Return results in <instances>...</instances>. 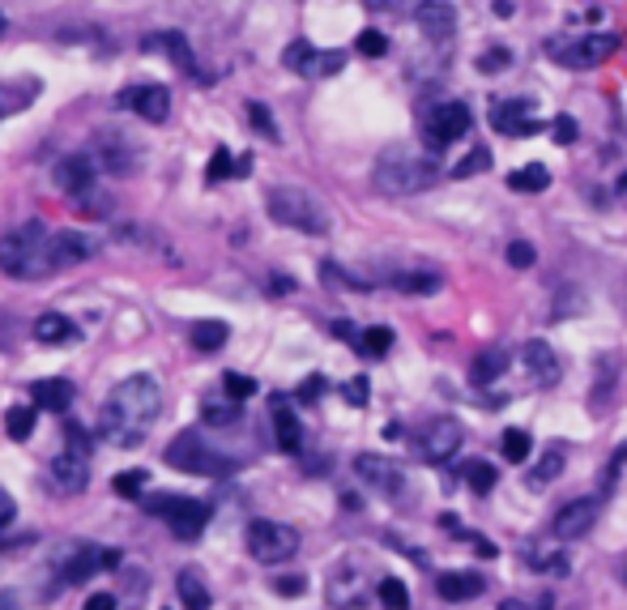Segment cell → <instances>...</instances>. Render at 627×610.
<instances>
[{
    "label": "cell",
    "mask_w": 627,
    "mask_h": 610,
    "mask_svg": "<svg viewBox=\"0 0 627 610\" xmlns=\"http://www.w3.org/2000/svg\"><path fill=\"white\" fill-rule=\"evenodd\" d=\"M564 465H568V453H564V448H559V444H551V448H546V453L538 457V465H534V470H529V478H525V483L534 487V491L551 487L555 478L564 474Z\"/></svg>",
    "instance_id": "cell-25"
},
{
    "label": "cell",
    "mask_w": 627,
    "mask_h": 610,
    "mask_svg": "<svg viewBox=\"0 0 627 610\" xmlns=\"http://www.w3.org/2000/svg\"><path fill=\"white\" fill-rule=\"evenodd\" d=\"M120 564V555L116 551H99V547H77L69 559H64V581L69 585H86L94 572H107V568H116Z\"/></svg>",
    "instance_id": "cell-16"
},
{
    "label": "cell",
    "mask_w": 627,
    "mask_h": 610,
    "mask_svg": "<svg viewBox=\"0 0 627 610\" xmlns=\"http://www.w3.org/2000/svg\"><path fill=\"white\" fill-rule=\"evenodd\" d=\"M5 26H9V22H5V13H0V39H5Z\"/></svg>",
    "instance_id": "cell-56"
},
{
    "label": "cell",
    "mask_w": 627,
    "mask_h": 610,
    "mask_svg": "<svg viewBox=\"0 0 627 610\" xmlns=\"http://www.w3.org/2000/svg\"><path fill=\"white\" fill-rule=\"evenodd\" d=\"M342 397L350 401V406H367V397H372V384H367V376H355L342 384Z\"/></svg>",
    "instance_id": "cell-47"
},
{
    "label": "cell",
    "mask_w": 627,
    "mask_h": 610,
    "mask_svg": "<svg viewBox=\"0 0 627 610\" xmlns=\"http://www.w3.org/2000/svg\"><path fill=\"white\" fill-rule=\"evenodd\" d=\"M13 517H18V504H13V495H9L5 487H0V529H5Z\"/></svg>",
    "instance_id": "cell-53"
},
{
    "label": "cell",
    "mask_w": 627,
    "mask_h": 610,
    "mask_svg": "<svg viewBox=\"0 0 627 610\" xmlns=\"http://www.w3.org/2000/svg\"><path fill=\"white\" fill-rule=\"evenodd\" d=\"M355 474L363 478L372 491H384V495H393L401 483H406V474H401V465L389 461V457H376V453H363L355 457Z\"/></svg>",
    "instance_id": "cell-17"
},
{
    "label": "cell",
    "mask_w": 627,
    "mask_h": 610,
    "mask_svg": "<svg viewBox=\"0 0 627 610\" xmlns=\"http://www.w3.org/2000/svg\"><path fill=\"white\" fill-rule=\"evenodd\" d=\"M47 239L52 231L43 222H22L0 235V274L18 278V282H35L52 274V256H47Z\"/></svg>",
    "instance_id": "cell-2"
},
{
    "label": "cell",
    "mask_w": 627,
    "mask_h": 610,
    "mask_svg": "<svg viewBox=\"0 0 627 610\" xmlns=\"http://www.w3.org/2000/svg\"><path fill=\"white\" fill-rule=\"evenodd\" d=\"M320 393H325V376H308V380L299 384V393H295V397H299V401H308V406H312V401H316Z\"/></svg>",
    "instance_id": "cell-51"
},
{
    "label": "cell",
    "mask_w": 627,
    "mask_h": 610,
    "mask_svg": "<svg viewBox=\"0 0 627 610\" xmlns=\"http://www.w3.org/2000/svg\"><path fill=\"white\" fill-rule=\"evenodd\" d=\"M188 337H192V346L197 350H222L227 346V337H231V325L227 320H197Z\"/></svg>",
    "instance_id": "cell-31"
},
{
    "label": "cell",
    "mask_w": 627,
    "mask_h": 610,
    "mask_svg": "<svg viewBox=\"0 0 627 610\" xmlns=\"http://www.w3.org/2000/svg\"><path fill=\"white\" fill-rule=\"evenodd\" d=\"M273 444L282 448V453H299L303 448V427L295 419V410H291V401L286 397H273Z\"/></svg>",
    "instance_id": "cell-20"
},
{
    "label": "cell",
    "mask_w": 627,
    "mask_h": 610,
    "mask_svg": "<svg viewBox=\"0 0 627 610\" xmlns=\"http://www.w3.org/2000/svg\"><path fill=\"white\" fill-rule=\"evenodd\" d=\"M465 440V431L457 419H436L427 427V436H423V457L431 465H444V461H453L457 457V448Z\"/></svg>",
    "instance_id": "cell-15"
},
{
    "label": "cell",
    "mask_w": 627,
    "mask_h": 610,
    "mask_svg": "<svg viewBox=\"0 0 627 610\" xmlns=\"http://www.w3.org/2000/svg\"><path fill=\"white\" fill-rule=\"evenodd\" d=\"M47 256H52V274L56 269H69V265H82L86 256H94V239L86 231H52Z\"/></svg>",
    "instance_id": "cell-14"
},
{
    "label": "cell",
    "mask_w": 627,
    "mask_h": 610,
    "mask_svg": "<svg viewBox=\"0 0 627 610\" xmlns=\"http://www.w3.org/2000/svg\"><path fill=\"white\" fill-rule=\"evenodd\" d=\"M282 60H286V69L299 73V77H333V73H342L346 52H320V47H312L308 39H295L282 52Z\"/></svg>",
    "instance_id": "cell-11"
},
{
    "label": "cell",
    "mask_w": 627,
    "mask_h": 610,
    "mask_svg": "<svg viewBox=\"0 0 627 610\" xmlns=\"http://www.w3.org/2000/svg\"><path fill=\"white\" fill-rule=\"evenodd\" d=\"M5 427H9L13 440H26L30 431H35V406H13V410L5 414Z\"/></svg>",
    "instance_id": "cell-39"
},
{
    "label": "cell",
    "mask_w": 627,
    "mask_h": 610,
    "mask_svg": "<svg viewBox=\"0 0 627 610\" xmlns=\"http://www.w3.org/2000/svg\"><path fill=\"white\" fill-rule=\"evenodd\" d=\"M163 457H167V465H175V470H184V474H227L231 470V461L218 457L197 431H180V436L167 444Z\"/></svg>",
    "instance_id": "cell-7"
},
{
    "label": "cell",
    "mask_w": 627,
    "mask_h": 610,
    "mask_svg": "<svg viewBox=\"0 0 627 610\" xmlns=\"http://www.w3.org/2000/svg\"><path fill=\"white\" fill-rule=\"evenodd\" d=\"M64 444H69V448H64V453H69V457H77V461H86L90 457V436H86V431L82 427H64Z\"/></svg>",
    "instance_id": "cell-46"
},
{
    "label": "cell",
    "mask_w": 627,
    "mask_h": 610,
    "mask_svg": "<svg viewBox=\"0 0 627 610\" xmlns=\"http://www.w3.org/2000/svg\"><path fill=\"white\" fill-rule=\"evenodd\" d=\"M500 448H504V457H508L512 465L529 461V436H525L521 427H508V431H504V440H500Z\"/></svg>",
    "instance_id": "cell-40"
},
{
    "label": "cell",
    "mask_w": 627,
    "mask_h": 610,
    "mask_svg": "<svg viewBox=\"0 0 627 610\" xmlns=\"http://www.w3.org/2000/svg\"><path fill=\"white\" fill-rule=\"evenodd\" d=\"M5 111H9V107H5V103H0V116H5Z\"/></svg>",
    "instance_id": "cell-57"
},
{
    "label": "cell",
    "mask_w": 627,
    "mask_h": 610,
    "mask_svg": "<svg viewBox=\"0 0 627 610\" xmlns=\"http://www.w3.org/2000/svg\"><path fill=\"white\" fill-rule=\"evenodd\" d=\"M35 342L39 346H69V342H77V325L60 312H47L35 320Z\"/></svg>",
    "instance_id": "cell-24"
},
{
    "label": "cell",
    "mask_w": 627,
    "mask_h": 610,
    "mask_svg": "<svg viewBox=\"0 0 627 610\" xmlns=\"http://www.w3.org/2000/svg\"><path fill=\"white\" fill-rule=\"evenodd\" d=\"M94 171H99V163H94L90 154H69V158H60V167H56V184L77 201V197H86V192H94Z\"/></svg>",
    "instance_id": "cell-18"
},
{
    "label": "cell",
    "mask_w": 627,
    "mask_h": 610,
    "mask_svg": "<svg viewBox=\"0 0 627 610\" xmlns=\"http://www.w3.org/2000/svg\"><path fill=\"white\" fill-rule=\"evenodd\" d=\"M598 512H602V504L598 500H572V504H564L555 512V538L559 542H572V538H585L593 525H598Z\"/></svg>",
    "instance_id": "cell-13"
},
{
    "label": "cell",
    "mask_w": 627,
    "mask_h": 610,
    "mask_svg": "<svg viewBox=\"0 0 627 610\" xmlns=\"http://www.w3.org/2000/svg\"><path fill=\"white\" fill-rule=\"evenodd\" d=\"M120 107L128 111H137L141 120H150V124H163L167 120V111H171V90L167 86H158V82H146V86H128L120 90Z\"/></svg>",
    "instance_id": "cell-12"
},
{
    "label": "cell",
    "mask_w": 627,
    "mask_h": 610,
    "mask_svg": "<svg viewBox=\"0 0 627 610\" xmlns=\"http://www.w3.org/2000/svg\"><path fill=\"white\" fill-rule=\"evenodd\" d=\"M440 180L436 163L427 154H414V150H389L376 163V188L389 192V197H414Z\"/></svg>",
    "instance_id": "cell-4"
},
{
    "label": "cell",
    "mask_w": 627,
    "mask_h": 610,
    "mask_svg": "<svg viewBox=\"0 0 627 610\" xmlns=\"http://www.w3.org/2000/svg\"><path fill=\"white\" fill-rule=\"evenodd\" d=\"M508 188L512 192H542V188H551V171H546L542 163H529V167L508 175Z\"/></svg>",
    "instance_id": "cell-33"
},
{
    "label": "cell",
    "mask_w": 627,
    "mask_h": 610,
    "mask_svg": "<svg viewBox=\"0 0 627 610\" xmlns=\"http://www.w3.org/2000/svg\"><path fill=\"white\" fill-rule=\"evenodd\" d=\"M414 13H418V22H423L427 30H436V35H448V30L457 26L453 5H418Z\"/></svg>",
    "instance_id": "cell-34"
},
{
    "label": "cell",
    "mask_w": 627,
    "mask_h": 610,
    "mask_svg": "<svg viewBox=\"0 0 627 610\" xmlns=\"http://www.w3.org/2000/svg\"><path fill=\"white\" fill-rule=\"evenodd\" d=\"M146 512L163 517L180 542H197L201 529L209 525V517H214V508H209L205 500H192V495H158V500L146 504Z\"/></svg>",
    "instance_id": "cell-5"
},
{
    "label": "cell",
    "mask_w": 627,
    "mask_h": 610,
    "mask_svg": "<svg viewBox=\"0 0 627 610\" xmlns=\"http://www.w3.org/2000/svg\"><path fill=\"white\" fill-rule=\"evenodd\" d=\"M329 602H333V606H342V610L363 606V576H355V572H337L333 581H329Z\"/></svg>",
    "instance_id": "cell-27"
},
{
    "label": "cell",
    "mask_w": 627,
    "mask_h": 610,
    "mask_svg": "<svg viewBox=\"0 0 627 610\" xmlns=\"http://www.w3.org/2000/svg\"><path fill=\"white\" fill-rule=\"evenodd\" d=\"M30 401H35V410L64 414L73 406V384L69 380H35L30 384Z\"/></svg>",
    "instance_id": "cell-23"
},
{
    "label": "cell",
    "mask_w": 627,
    "mask_h": 610,
    "mask_svg": "<svg viewBox=\"0 0 627 610\" xmlns=\"http://www.w3.org/2000/svg\"><path fill=\"white\" fill-rule=\"evenodd\" d=\"M504 367H508V350H504V346H487L482 355H474L470 380H474V384H491V380L504 376Z\"/></svg>",
    "instance_id": "cell-26"
},
{
    "label": "cell",
    "mask_w": 627,
    "mask_h": 610,
    "mask_svg": "<svg viewBox=\"0 0 627 610\" xmlns=\"http://www.w3.org/2000/svg\"><path fill=\"white\" fill-rule=\"evenodd\" d=\"M82 610H116V598H111V593H94Z\"/></svg>",
    "instance_id": "cell-54"
},
{
    "label": "cell",
    "mask_w": 627,
    "mask_h": 610,
    "mask_svg": "<svg viewBox=\"0 0 627 610\" xmlns=\"http://www.w3.org/2000/svg\"><path fill=\"white\" fill-rule=\"evenodd\" d=\"M141 47H146V52H154V47H163V52H171V60L180 64L184 73L201 77V73H197V56H192V47H188V39L180 35V30H163V35H146V39H141Z\"/></svg>",
    "instance_id": "cell-22"
},
{
    "label": "cell",
    "mask_w": 627,
    "mask_h": 610,
    "mask_svg": "<svg viewBox=\"0 0 627 610\" xmlns=\"http://www.w3.org/2000/svg\"><path fill=\"white\" fill-rule=\"evenodd\" d=\"M525 372L529 380L538 384V389H551V384H559V355L551 350V342H542V337H534V342H525Z\"/></svg>",
    "instance_id": "cell-19"
},
{
    "label": "cell",
    "mask_w": 627,
    "mask_h": 610,
    "mask_svg": "<svg viewBox=\"0 0 627 610\" xmlns=\"http://www.w3.org/2000/svg\"><path fill=\"white\" fill-rule=\"evenodd\" d=\"M239 414H244V406H239V401H227V397H222V401H205V406H201V419L209 427H227V423L239 419Z\"/></svg>",
    "instance_id": "cell-35"
},
{
    "label": "cell",
    "mask_w": 627,
    "mask_h": 610,
    "mask_svg": "<svg viewBox=\"0 0 627 610\" xmlns=\"http://www.w3.org/2000/svg\"><path fill=\"white\" fill-rule=\"evenodd\" d=\"M146 483H150L146 470H124L111 487H116V495H124V500H133V495H141V487H146Z\"/></svg>",
    "instance_id": "cell-44"
},
{
    "label": "cell",
    "mask_w": 627,
    "mask_h": 610,
    "mask_svg": "<svg viewBox=\"0 0 627 610\" xmlns=\"http://www.w3.org/2000/svg\"><path fill=\"white\" fill-rule=\"evenodd\" d=\"M474 124L470 116V107L465 103H440V107H431V116L423 120V141H427V150H448L453 141L465 137V128Z\"/></svg>",
    "instance_id": "cell-9"
},
{
    "label": "cell",
    "mask_w": 627,
    "mask_h": 610,
    "mask_svg": "<svg viewBox=\"0 0 627 610\" xmlns=\"http://www.w3.org/2000/svg\"><path fill=\"white\" fill-rule=\"evenodd\" d=\"M551 137H555V146H572V141H576V120L572 116H555Z\"/></svg>",
    "instance_id": "cell-49"
},
{
    "label": "cell",
    "mask_w": 627,
    "mask_h": 610,
    "mask_svg": "<svg viewBox=\"0 0 627 610\" xmlns=\"http://www.w3.org/2000/svg\"><path fill=\"white\" fill-rule=\"evenodd\" d=\"M273 589L286 593V598H295V593L308 589V581H303V576H282V581H273Z\"/></svg>",
    "instance_id": "cell-52"
},
{
    "label": "cell",
    "mask_w": 627,
    "mask_h": 610,
    "mask_svg": "<svg viewBox=\"0 0 627 610\" xmlns=\"http://www.w3.org/2000/svg\"><path fill=\"white\" fill-rule=\"evenodd\" d=\"M380 593V606H389V610H410V589L397 581V576H384V581L376 585Z\"/></svg>",
    "instance_id": "cell-37"
},
{
    "label": "cell",
    "mask_w": 627,
    "mask_h": 610,
    "mask_svg": "<svg viewBox=\"0 0 627 610\" xmlns=\"http://www.w3.org/2000/svg\"><path fill=\"white\" fill-rule=\"evenodd\" d=\"M389 346H393V329L389 325H372V329L355 333V350L363 359H384V355H389Z\"/></svg>",
    "instance_id": "cell-30"
},
{
    "label": "cell",
    "mask_w": 627,
    "mask_h": 610,
    "mask_svg": "<svg viewBox=\"0 0 627 610\" xmlns=\"http://www.w3.org/2000/svg\"><path fill=\"white\" fill-rule=\"evenodd\" d=\"M355 52H359V56H372V60H380L384 52H389V39H384L380 30H363V35L355 39Z\"/></svg>",
    "instance_id": "cell-45"
},
{
    "label": "cell",
    "mask_w": 627,
    "mask_h": 610,
    "mask_svg": "<svg viewBox=\"0 0 627 610\" xmlns=\"http://www.w3.org/2000/svg\"><path fill=\"white\" fill-rule=\"evenodd\" d=\"M265 210L278 227H291V231H303V235H329V227H333L329 210L308 188H273L265 197Z\"/></svg>",
    "instance_id": "cell-3"
},
{
    "label": "cell",
    "mask_w": 627,
    "mask_h": 610,
    "mask_svg": "<svg viewBox=\"0 0 627 610\" xmlns=\"http://www.w3.org/2000/svg\"><path fill=\"white\" fill-rule=\"evenodd\" d=\"M0 610H22L18 606V593H0Z\"/></svg>",
    "instance_id": "cell-55"
},
{
    "label": "cell",
    "mask_w": 627,
    "mask_h": 610,
    "mask_svg": "<svg viewBox=\"0 0 627 610\" xmlns=\"http://www.w3.org/2000/svg\"><path fill=\"white\" fill-rule=\"evenodd\" d=\"M248 116H252V124H256V133H265L269 141H278V128H273V116H269V111H265L261 103H252V107H248Z\"/></svg>",
    "instance_id": "cell-50"
},
{
    "label": "cell",
    "mask_w": 627,
    "mask_h": 610,
    "mask_svg": "<svg viewBox=\"0 0 627 610\" xmlns=\"http://www.w3.org/2000/svg\"><path fill=\"white\" fill-rule=\"evenodd\" d=\"M158 410H163V393H158L154 376H128L111 389L103 406V436L116 448H137L154 427Z\"/></svg>",
    "instance_id": "cell-1"
},
{
    "label": "cell",
    "mask_w": 627,
    "mask_h": 610,
    "mask_svg": "<svg viewBox=\"0 0 627 610\" xmlns=\"http://www.w3.org/2000/svg\"><path fill=\"white\" fill-rule=\"evenodd\" d=\"M393 286L397 291H414V295H431L440 286V274H431V269H418V274H393Z\"/></svg>",
    "instance_id": "cell-36"
},
{
    "label": "cell",
    "mask_w": 627,
    "mask_h": 610,
    "mask_svg": "<svg viewBox=\"0 0 627 610\" xmlns=\"http://www.w3.org/2000/svg\"><path fill=\"white\" fill-rule=\"evenodd\" d=\"M465 487H470L474 495H491L495 483H500V470H495L491 461H465Z\"/></svg>",
    "instance_id": "cell-32"
},
{
    "label": "cell",
    "mask_w": 627,
    "mask_h": 610,
    "mask_svg": "<svg viewBox=\"0 0 627 610\" xmlns=\"http://www.w3.org/2000/svg\"><path fill=\"white\" fill-rule=\"evenodd\" d=\"M487 167H491V150H487V146H474L448 175H453V180H465V175H482Z\"/></svg>",
    "instance_id": "cell-38"
},
{
    "label": "cell",
    "mask_w": 627,
    "mask_h": 610,
    "mask_svg": "<svg viewBox=\"0 0 627 610\" xmlns=\"http://www.w3.org/2000/svg\"><path fill=\"white\" fill-rule=\"evenodd\" d=\"M86 478H90V474H86V461H77V457H69V453L52 461V483H56L60 491H82Z\"/></svg>",
    "instance_id": "cell-29"
},
{
    "label": "cell",
    "mask_w": 627,
    "mask_h": 610,
    "mask_svg": "<svg viewBox=\"0 0 627 610\" xmlns=\"http://www.w3.org/2000/svg\"><path fill=\"white\" fill-rule=\"evenodd\" d=\"M482 589H487V581H482L478 572H440L436 576V593L444 602H470Z\"/></svg>",
    "instance_id": "cell-21"
},
{
    "label": "cell",
    "mask_w": 627,
    "mask_h": 610,
    "mask_svg": "<svg viewBox=\"0 0 627 610\" xmlns=\"http://www.w3.org/2000/svg\"><path fill=\"white\" fill-rule=\"evenodd\" d=\"M534 99L529 94H512V99H495L491 103V128L504 137H534L542 133V124L534 120Z\"/></svg>",
    "instance_id": "cell-10"
},
{
    "label": "cell",
    "mask_w": 627,
    "mask_h": 610,
    "mask_svg": "<svg viewBox=\"0 0 627 610\" xmlns=\"http://www.w3.org/2000/svg\"><path fill=\"white\" fill-rule=\"evenodd\" d=\"M175 593H180V602L188 610H209V585L201 581L197 568H184L180 576H175Z\"/></svg>",
    "instance_id": "cell-28"
},
{
    "label": "cell",
    "mask_w": 627,
    "mask_h": 610,
    "mask_svg": "<svg viewBox=\"0 0 627 610\" xmlns=\"http://www.w3.org/2000/svg\"><path fill=\"white\" fill-rule=\"evenodd\" d=\"M551 52L559 56L564 69H593L619 52V35L610 30H593V35H581V39H568V43H551Z\"/></svg>",
    "instance_id": "cell-8"
},
{
    "label": "cell",
    "mask_w": 627,
    "mask_h": 610,
    "mask_svg": "<svg viewBox=\"0 0 627 610\" xmlns=\"http://www.w3.org/2000/svg\"><path fill=\"white\" fill-rule=\"evenodd\" d=\"M222 393H227V401H239V406H244V401L256 393V380L239 376V372H227V376H222Z\"/></svg>",
    "instance_id": "cell-41"
},
{
    "label": "cell",
    "mask_w": 627,
    "mask_h": 610,
    "mask_svg": "<svg viewBox=\"0 0 627 610\" xmlns=\"http://www.w3.org/2000/svg\"><path fill=\"white\" fill-rule=\"evenodd\" d=\"M227 175H235V158L227 146H218L214 158H209V167H205V180L209 184H218V180H227Z\"/></svg>",
    "instance_id": "cell-42"
},
{
    "label": "cell",
    "mask_w": 627,
    "mask_h": 610,
    "mask_svg": "<svg viewBox=\"0 0 627 610\" xmlns=\"http://www.w3.org/2000/svg\"><path fill=\"white\" fill-rule=\"evenodd\" d=\"M534 244H525V239H517V244H508V265L512 269H529V265H534Z\"/></svg>",
    "instance_id": "cell-48"
},
{
    "label": "cell",
    "mask_w": 627,
    "mask_h": 610,
    "mask_svg": "<svg viewBox=\"0 0 627 610\" xmlns=\"http://www.w3.org/2000/svg\"><path fill=\"white\" fill-rule=\"evenodd\" d=\"M299 551V529L282 521H252L248 525V555L256 564H286Z\"/></svg>",
    "instance_id": "cell-6"
},
{
    "label": "cell",
    "mask_w": 627,
    "mask_h": 610,
    "mask_svg": "<svg viewBox=\"0 0 627 610\" xmlns=\"http://www.w3.org/2000/svg\"><path fill=\"white\" fill-rule=\"evenodd\" d=\"M474 64H478V73H487V77L491 73H504L508 64H512V52H508V47H487V52H482Z\"/></svg>",
    "instance_id": "cell-43"
}]
</instances>
